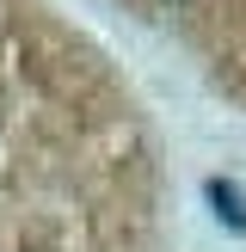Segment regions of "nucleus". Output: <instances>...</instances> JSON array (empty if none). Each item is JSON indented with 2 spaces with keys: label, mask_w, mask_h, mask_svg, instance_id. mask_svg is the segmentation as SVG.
Masks as SVG:
<instances>
[{
  "label": "nucleus",
  "mask_w": 246,
  "mask_h": 252,
  "mask_svg": "<svg viewBox=\"0 0 246 252\" xmlns=\"http://www.w3.org/2000/svg\"><path fill=\"white\" fill-rule=\"evenodd\" d=\"M209 203H215L221 216L234 221V228H246V203H240V191H234L228 179H215V185H209Z\"/></svg>",
  "instance_id": "nucleus-1"
},
{
  "label": "nucleus",
  "mask_w": 246,
  "mask_h": 252,
  "mask_svg": "<svg viewBox=\"0 0 246 252\" xmlns=\"http://www.w3.org/2000/svg\"><path fill=\"white\" fill-rule=\"evenodd\" d=\"M154 6H179V0H154Z\"/></svg>",
  "instance_id": "nucleus-2"
}]
</instances>
